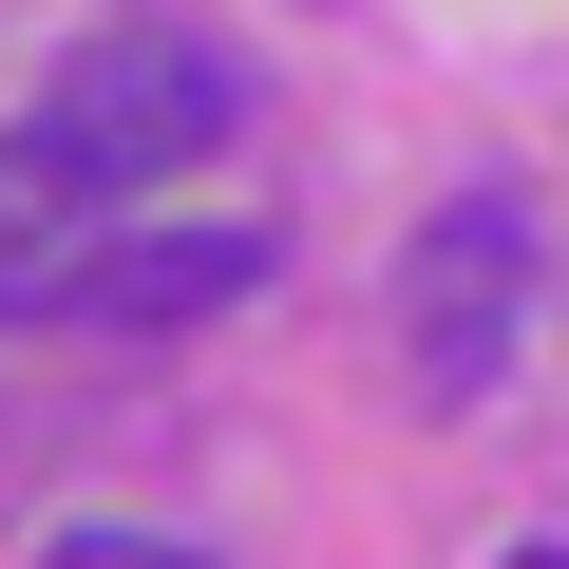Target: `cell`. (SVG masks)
<instances>
[{
	"label": "cell",
	"instance_id": "obj_6",
	"mask_svg": "<svg viewBox=\"0 0 569 569\" xmlns=\"http://www.w3.org/2000/svg\"><path fill=\"white\" fill-rule=\"evenodd\" d=\"M512 569H569V550H512Z\"/></svg>",
	"mask_w": 569,
	"mask_h": 569
},
{
	"label": "cell",
	"instance_id": "obj_2",
	"mask_svg": "<svg viewBox=\"0 0 569 569\" xmlns=\"http://www.w3.org/2000/svg\"><path fill=\"white\" fill-rule=\"evenodd\" d=\"M512 323H531V209H512V190H456V209L418 228V266H399V342H418L437 399H475V380L512 361Z\"/></svg>",
	"mask_w": 569,
	"mask_h": 569
},
{
	"label": "cell",
	"instance_id": "obj_3",
	"mask_svg": "<svg viewBox=\"0 0 569 569\" xmlns=\"http://www.w3.org/2000/svg\"><path fill=\"white\" fill-rule=\"evenodd\" d=\"M247 284H266V228H96L58 305L77 323H209V305H247Z\"/></svg>",
	"mask_w": 569,
	"mask_h": 569
},
{
	"label": "cell",
	"instance_id": "obj_4",
	"mask_svg": "<svg viewBox=\"0 0 569 569\" xmlns=\"http://www.w3.org/2000/svg\"><path fill=\"white\" fill-rule=\"evenodd\" d=\"M77 247H96V171L20 114V133H0V305H58Z\"/></svg>",
	"mask_w": 569,
	"mask_h": 569
},
{
	"label": "cell",
	"instance_id": "obj_5",
	"mask_svg": "<svg viewBox=\"0 0 569 569\" xmlns=\"http://www.w3.org/2000/svg\"><path fill=\"white\" fill-rule=\"evenodd\" d=\"M58 569H209V550H171V531H114V512H96V531H58Z\"/></svg>",
	"mask_w": 569,
	"mask_h": 569
},
{
	"label": "cell",
	"instance_id": "obj_1",
	"mask_svg": "<svg viewBox=\"0 0 569 569\" xmlns=\"http://www.w3.org/2000/svg\"><path fill=\"white\" fill-rule=\"evenodd\" d=\"M228 114H247V77H228L209 39H171V20H114V39H77V58L39 77V133L96 171V209H133V190H171L190 152H228Z\"/></svg>",
	"mask_w": 569,
	"mask_h": 569
}]
</instances>
